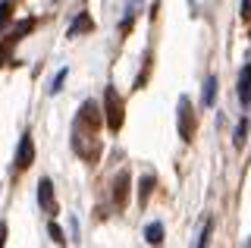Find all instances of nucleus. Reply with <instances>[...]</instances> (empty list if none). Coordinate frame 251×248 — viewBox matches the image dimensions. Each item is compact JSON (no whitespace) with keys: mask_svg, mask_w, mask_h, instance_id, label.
<instances>
[{"mask_svg":"<svg viewBox=\"0 0 251 248\" xmlns=\"http://www.w3.org/2000/svg\"><path fill=\"white\" fill-rule=\"evenodd\" d=\"M3 242H6V226L0 223V245H3Z\"/></svg>","mask_w":251,"mask_h":248,"instance_id":"obj_15","label":"nucleus"},{"mask_svg":"<svg viewBox=\"0 0 251 248\" xmlns=\"http://www.w3.org/2000/svg\"><path fill=\"white\" fill-rule=\"evenodd\" d=\"M126 185H129V173H120V176H116V182H113V198H116V207H123V201H126Z\"/></svg>","mask_w":251,"mask_h":248,"instance_id":"obj_6","label":"nucleus"},{"mask_svg":"<svg viewBox=\"0 0 251 248\" xmlns=\"http://www.w3.org/2000/svg\"><path fill=\"white\" fill-rule=\"evenodd\" d=\"M214 100H217V75H210L204 82V107H214Z\"/></svg>","mask_w":251,"mask_h":248,"instance_id":"obj_8","label":"nucleus"},{"mask_svg":"<svg viewBox=\"0 0 251 248\" xmlns=\"http://www.w3.org/2000/svg\"><path fill=\"white\" fill-rule=\"evenodd\" d=\"M192 132H195V110L192 100L182 95L179 98V135H182V142H192Z\"/></svg>","mask_w":251,"mask_h":248,"instance_id":"obj_1","label":"nucleus"},{"mask_svg":"<svg viewBox=\"0 0 251 248\" xmlns=\"http://www.w3.org/2000/svg\"><path fill=\"white\" fill-rule=\"evenodd\" d=\"M38 201H41V207L47 214H57V201H53V185L50 179H41L38 182Z\"/></svg>","mask_w":251,"mask_h":248,"instance_id":"obj_4","label":"nucleus"},{"mask_svg":"<svg viewBox=\"0 0 251 248\" xmlns=\"http://www.w3.org/2000/svg\"><path fill=\"white\" fill-rule=\"evenodd\" d=\"M239 100L242 104H251V63L242 69V75H239Z\"/></svg>","mask_w":251,"mask_h":248,"instance_id":"obj_5","label":"nucleus"},{"mask_svg":"<svg viewBox=\"0 0 251 248\" xmlns=\"http://www.w3.org/2000/svg\"><path fill=\"white\" fill-rule=\"evenodd\" d=\"M242 16H251V0H242Z\"/></svg>","mask_w":251,"mask_h":248,"instance_id":"obj_14","label":"nucleus"},{"mask_svg":"<svg viewBox=\"0 0 251 248\" xmlns=\"http://www.w3.org/2000/svg\"><path fill=\"white\" fill-rule=\"evenodd\" d=\"M6 19H10V3L3 0V3H0V28H3V22H6Z\"/></svg>","mask_w":251,"mask_h":248,"instance_id":"obj_13","label":"nucleus"},{"mask_svg":"<svg viewBox=\"0 0 251 248\" xmlns=\"http://www.w3.org/2000/svg\"><path fill=\"white\" fill-rule=\"evenodd\" d=\"M145 239H148L151 245H160V242H163V226H160V223H151V226L145 229Z\"/></svg>","mask_w":251,"mask_h":248,"instance_id":"obj_9","label":"nucleus"},{"mask_svg":"<svg viewBox=\"0 0 251 248\" xmlns=\"http://www.w3.org/2000/svg\"><path fill=\"white\" fill-rule=\"evenodd\" d=\"M63 82H66V69H60V73L57 75H53V82H50V95H57V91H60V85Z\"/></svg>","mask_w":251,"mask_h":248,"instance_id":"obj_11","label":"nucleus"},{"mask_svg":"<svg viewBox=\"0 0 251 248\" xmlns=\"http://www.w3.org/2000/svg\"><path fill=\"white\" fill-rule=\"evenodd\" d=\"M91 28H94V25H91V19L82 13V16H78V19L73 22V25H69V32H66V35H69V38H75L78 32H91Z\"/></svg>","mask_w":251,"mask_h":248,"instance_id":"obj_7","label":"nucleus"},{"mask_svg":"<svg viewBox=\"0 0 251 248\" xmlns=\"http://www.w3.org/2000/svg\"><path fill=\"white\" fill-rule=\"evenodd\" d=\"M245 135H248V123L242 120L239 126H235V148H242V145H245Z\"/></svg>","mask_w":251,"mask_h":248,"instance_id":"obj_10","label":"nucleus"},{"mask_svg":"<svg viewBox=\"0 0 251 248\" xmlns=\"http://www.w3.org/2000/svg\"><path fill=\"white\" fill-rule=\"evenodd\" d=\"M47 232H50V239H53V242H60V245L66 242V239H63V229L57 226V223H50V226H47Z\"/></svg>","mask_w":251,"mask_h":248,"instance_id":"obj_12","label":"nucleus"},{"mask_svg":"<svg viewBox=\"0 0 251 248\" xmlns=\"http://www.w3.org/2000/svg\"><path fill=\"white\" fill-rule=\"evenodd\" d=\"M31 164H35V145H31L28 135H22L19 151H16V167H19V170H28Z\"/></svg>","mask_w":251,"mask_h":248,"instance_id":"obj_3","label":"nucleus"},{"mask_svg":"<svg viewBox=\"0 0 251 248\" xmlns=\"http://www.w3.org/2000/svg\"><path fill=\"white\" fill-rule=\"evenodd\" d=\"M107 126L113 129V132L123 126V100L116 98V91H113V88L107 91Z\"/></svg>","mask_w":251,"mask_h":248,"instance_id":"obj_2","label":"nucleus"}]
</instances>
